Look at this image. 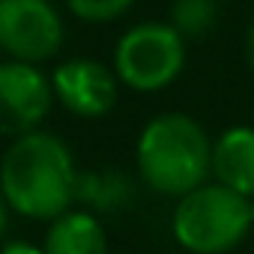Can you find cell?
Instances as JSON below:
<instances>
[{"instance_id": "obj_1", "label": "cell", "mask_w": 254, "mask_h": 254, "mask_svg": "<svg viewBox=\"0 0 254 254\" xmlns=\"http://www.w3.org/2000/svg\"><path fill=\"white\" fill-rule=\"evenodd\" d=\"M0 191L12 212L30 221H54L78 200V165L54 132L36 129L0 156Z\"/></svg>"}, {"instance_id": "obj_2", "label": "cell", "mask_w": 254, "mask_h": 254, "mask_svg": "<svg viewBox=\"0 0 254 254\" xmlns=\"http://www.w3.org/2000/svg\"><path fill=\"white\" fill-rule=\"evenodd\" d=\"M135 165L150 191L180 200L212 174V141L191 114L165 111L141 129Z\"/></svg>"}, {"instance_id": "obj_3", "label": "cell", "mask_w": 254, "mask_h": 254, "mask_svg": "<svg viewBox=\"0 0 254 254\" xmlns=\"http://www.w3.org/2000/svg\"><path fill=\"white\" fill-rule=\"evenodd\" d=\"M254 227V200L221 183H203L183 194L171 215V233L189 254H227Z\"/></svg>"}, {"instance_id": "obj_4", "label": "cell", "mask_w": 254, "mask_h": 254, "mask_svg": "<svg viewBox=\"0 0 254 254\" xmlns=\"http://www.w3.org/2000/svg\"><path fill=\"white\" fill-rule=\"evenodd\" d=\"M186 66V39L168 21H141L114 45V72L135 93H159L171 87Z\"/></svg>"}, {"instance_id": "obj_5", "label": "cell", "mask_w": 254, "mask_h": 254, "mask_svg": "<svg viewBox=\"0 0 254 254\" xmlns=\"http://www.w3.org/2000/svg\"><path fill=\"white\" fill-rule=\"evenodd\" d=\"M66 39L54 0H0V51L9 60L45 63Z\"/></svg>"}, {"instance_id": "obj_6", "label": "cell", "mask_w": 254, "mask_h": 254, "mask_svg": "<svg viewBox=\"0 0 254 254\" xmlns=\"http://www.w3.org/2000/svg\"><path fill=\"white\" fill-rule=\"evenodd\" d=\"M51 75L36 63L3 60L0 63V138H21L36 132L54 108Z\"/></svg>"}, {"instance_id": "obj_7", "label": "cell", "mask_w": 254, "mask_h": 254, "mask_svg": "<svg viewBox=\"0 0 254 254\" xmlns=\"http://www.w3.org/2000/svg\"><path fill=\"white\" fill-rule=\"evenodd\" d=\"M54 99L81 120H99L114 111L120 99V78L93 57H72L51 69Z\"/></svg>"}, {"instance_id": "obj_8", "label": "cell", "mask_w": 254, "mask_h": 254, "mask_svg": "<svg viewBox=\"0 0 254 254\" xmlns=\"http://www.w3.org/2000/svg\"><path fill=\"white\" fill-rule=\"evenodd\" d=\"M212 177L254 200V126H230L212 141Z\"/></svg>"}, {"instance_id": "obj_9", "label": "cell", "mask_w": 254, "mask_h": 254, "mask_svg": "<svg viewBox=\"0 0 254 254\" xmlns=\"http://www.w3.org/2000/svg\"><path fill=\"white\" fill-rule=\"evenodd\" d=\"M42 254H108V230L90 209H66L48 221Z\"/></svg>"}, {"instance_id": "obj_10", "label": "cell", "mask_w": 254, "mask_h": 254, "mask_svg": "<svg viewBox=\"0 0 254 254\" xmlns=\"http://www.w3.org/2000/svg\"><path fill=\"white\" fill-rule=\"evenodd\" d=\"M132 197V186L120 174H93L78 171V200L93 209H117Z\"/></svg>"}, {"instance_id": "obj_11", "label": "cell", "mask_w": 254, "mask_h": 254, "mask_svg": "<svg viewBox=\"0 0 254 254\" xmlns=\"http://www.w3.org/2000/svg\"><path fill=\"white\" fill-rule=\"evenodd\" d=\"M218 21V0H171L168 24L183 39L206 36Z\"/></svg>"}, {"instance_id": "obj_12", "label": "cell", "mask_w": 254, "mask_h": 254, "mask_svg": "<svg viewBox=\"0 0 254 254\" xmlns=\"http://www.w3.org/2000/svg\"><path fill=\"white\" fill-rule=\"evenodd\" d=\"M135 0H66V9L84 24H108L123 18Z\"/></svg>"}, {"instance_id": "obj_13", "label": "cell", "mask_w": 254, "mask_h": 254, "mask_svg": "<svg viewBox=\"0 0 254 254\" xmlns=\"http://www.w3.org/2000/svg\"><path fill=\"white\" fill-rule=\"evenodd\" d=\"M0 254H42V245H33L27 239H9L0 248Z\"/></svg>"}, {"instance_id": "obj_14", "label": "cell", "mask_w": 254, "mask_h": 254, "mask_svg": "<svg viewBox=\"0 0 254 254\" xmlns=\"http://www.w3.org/2000/svg\"><path fill=\"white\" fill-rule=\"evenodd\" d=\"M9 215H12V206H9V200L3 197V191H0V242H3V236H6V230H9Z\"/></svg>"}, {"instance_id": "obj_15", "label": "cell", "mask_w": 254, "mask_h": 254, "mask_svg": "<svg viewBox=\"0 0 254 254\" xmlns=\"http://www.w3.org/2000/svg\"><path fill=\"white\" fill-rule=\"evenodd\" d=\"M245 57H248V69L254 75V21L248 27V36H245Z\"/></svg>"}]
</instances>
